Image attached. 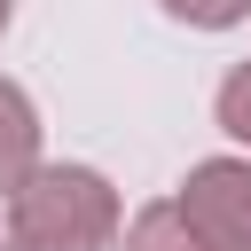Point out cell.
I'll use <instances>...</instances> for the list:
<instances>
[{
    "instance_id": "obj_4",
    "label": "cell",
    "mask_w": 251,
    "mask_h": 251,
    "mask_svg": "<svg viewBox=\"0 0 251 251\" xmlns=\"http://www.w3.org/2000/svg\"><path fill=\"white\" fill-rule=\"evenodd\" d=\"M126 251H220V243L180 212V196H157V204H141V212H133Z\"/></svg>"
},
{
    "instance_id": "obj_2",
    "label": "cell",
    "mask_w": 251,
    "mask_h": 251,
    "mask_svg": "<svg viewBox=\"0 0 251 251\" xmlns=\"http://www.w3.org/2000/svg\"><path fill=\"white\" fill-rule=\"evenodd\" d=\"M180 212L220 251H251V157H204V165H188Z\"/></svg>"
},
{
    "instance_id": "obj_6",
    "label": "cell",
    "mask_w": 251,
    "mask_h": 251,
    "mask_svg": "<svg viewBox=\"0 0 251 251\" xmlns=\"http://www.w3.org/2000/svg\"><path fill=\"white\" fill-rule=\"evenodd\" d=\"M165 16H180V24H196V31H227V24L251 16V0H165Z\"/></svg>"
},
{
    "instance_id": "obj_3",
    "label": "cell",
    "mask_w": 251,
    "mask_h": 251,
    "mask_svg": "<svg viewBox=\"0 0 251 251\" xmlns=\"http://www.w3.org/2000/svg\"><path fill=\"white\" fill-rule=\"evenodd\" d=\"M39 173V110L16 78H0V196H16Z\"/></svg>"
},
{
    "instance_id": "obj_7",
    "label": "cell",
    "mask_w": 251,
    "mask_h": 251,
    "mask_svg": "<svg viewBox=\"0 0 251 251\" xmlns=\"http://www.w3.org/2000/svg\"><path fill=\"white\" fill-rule=\"evenodd\" d=\"M0 31H8V0H0Z\"/></svg>"
},
{
    "instance_id": "obj_1",
    "label": "cell",
    "mask_w": 251,
    "mask_h": 251,
    "mask_svg": "<svg viewBox=\"0 0 251 251\" xmlns=\"http://www.w3.org/2000/svg\"><path fill=\"white\" fill-rule=\"evenodd\" d=\"M16 251H110L118 243V188L94 165H39L8 196Z\"/></svg>"
},
{
    "instance_id": "obj_8",
    "label": "cell",
    "mask_w": 251,
    "mask_h": 251,
    "mask_svg": "<svg viewBox=\"0 0 251 251\" xmlns=\"http://www.w3.org/2000/svg\"><path fill=\"white\" fill-rule=\"evenodd\" d=\"M0 251H16V243H8V235H0Z\"/></svg>"
},
{
    "instance_id": "obj_5",
    "label": "cell",
    "mask_w": 251,
    "mask_h": 251,
    "mask_svg": "<svg viewBox=\"0 0 251 251\" xmlns=\"http://www.w3.org/2000/svg\"><path fill=\"white\" fill-rule=\"evenodd\" d=\"M212 110H220V126L251 149V63H235V71L220 78V102H212Z\"/></svg>"
}]
</instances>
